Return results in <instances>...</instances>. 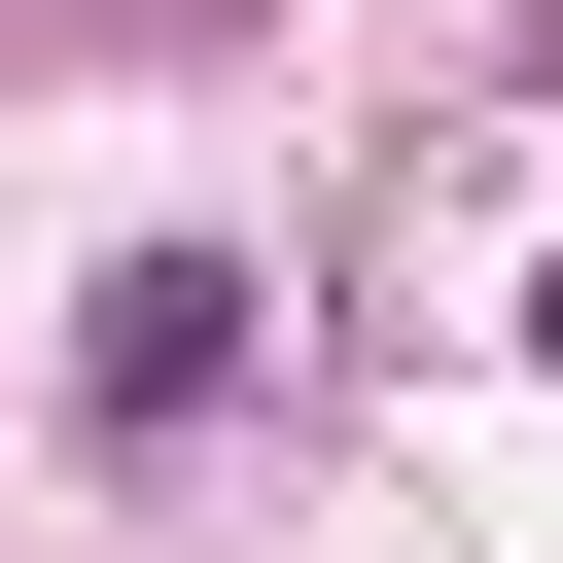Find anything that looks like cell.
<instances>
[{"instance_id": "1", "label": "cell", "mask_w": 563, "mask_h": 563, "mask_svg": "<svg viewBox=\"0 0 563 563\" xmlns=\"http://www.w3.org/2000/svg\"><path fill=\"white\" fill-rule=\"evenodd\" d=\"M211 352H246V246H106V317H70V422H211Z\"/></svg>"}, {"instance_id": "2", "label": "cell", "mask_w": 563, "mask_h": 563, "mask_svg": "<svg viewBox=\"0 0 563 563\" xmlns=\"http://www.w3.org/2000/svg\"><path fill=\"white\" fill-rule=\"evenodd\" d=\"M528 317H563V282H528Z\"/></svg>"}]
</instances>
